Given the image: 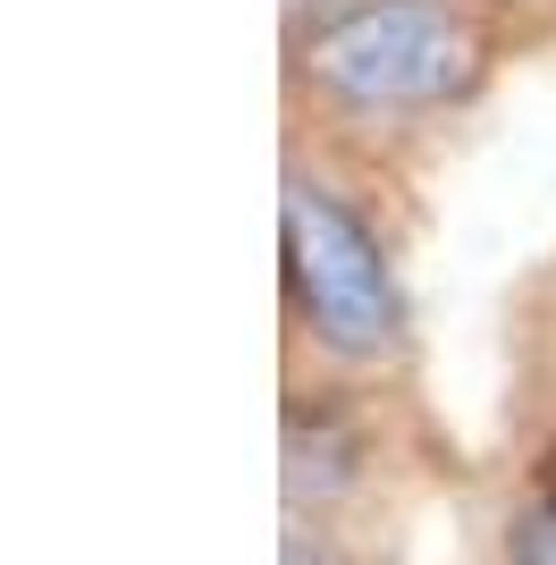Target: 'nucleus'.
I'll list each match as a JSON object with an SVG mask.
<instances>
[{
	"instance_id": "2",
	"label": "nucleus",
	"mask_w": 556,
	"mask_h": 565,
	"mask_svg": "<svg viewBox=\"0 0 556 565\" xmlns=\"http://www.w3.org/2000/svg\"><path fill=\"white\" fill-rule=\"evenodd\" d=\"M278 287H287V354L296 372L312 363V388H354L371 397L379 380L414 363V312L396 279V245L379 212L363 203L354 169L338 152H287V194H278Z\"/></svg>"
},
{
	"instance_id": "1",
	"label": "nucleus",
	"mask_w": 556,
	"mask_h": 565,
	"mask_svg": "<svg viewBox=\"0 0 556 565\" xmlns=\"http://www.w3.org/2000/svg\"><path fill=\"white\" fill-rule=\"evenodd\" d=\"M506 18L489 0H296L287 18V102L338 161H379V143L430 136L489 94Z\"/></svg>"
},
{
	"instance_id": "7",
	"label": "nucleus",
	"mask_w": 556,
	"mask_h": 565,
	"mask_svg": "<svg viewBox=\"0 0 556 565\" xmlns=\"http://www.w3.org/2000/svg\"><path fill=\"white\" fill-rule=\"evenodd\" d=\"M489 9H498V18H514V9H548V0H489Z\"/></svg>"
},
{
	"instance_id": "5",
	"label": "nucleus",
	"mask_w": 556,
	"mask_h": 565,
	"mask_svg": "<svg viewBox=\"0 0 556 565\" xmlns=\"http://www.w3.org/2000/svg\"><path fill=\"white\" fill-rule=\"evenodd\" d=\"M287 565H346V557H338L321 532H303V523H296V532H287Z\"/></svg>"
},
{
	"instance_id": "4",
	"label": "nucleus",
	"mask_w": 556,
	"mask_h": 565,
	"mask_svg": "<svg viewBox=\"0 0 556 565\" xmlns=\"http://www.w3.org/2000/svg\"><path fill=\"white\" fill-rule=\"evenodd\" d=\"M498 557L506 565H556V448L539 465H523L514 481V507L498 523Z\"/></svg>"
},
{
	"instance_id": "6",
	"label": "nucleus",
	"mask_w": 556,
	"mask_h": 565,
	"mask_svg": "<svg viewBox=\"0 0 556 565\" xmlns=\"http://www.w3.org/2000/svg\"><path fill=\"white\" fill-rule=\"evenodd\" d=\"M539 347H548V363H556V279L539 287Z\"/></svg>"
},
{
	"instance_id": "3",
	"label": "nucleus",
	"mask_w": 556,
	"mask_h": 565,
	"mask_svg": "<svg viewBox=\"0 0 556 565\" xmlns=\"http://www.w3.org/2000/svg\"><path fill=\"white\" fill-rule=\"evenodd\" d=\"M371 430L354 414V388H303L287 397V507H312V523L338 507L346 490H363Z\"/></svg>"
}]
</instances>
